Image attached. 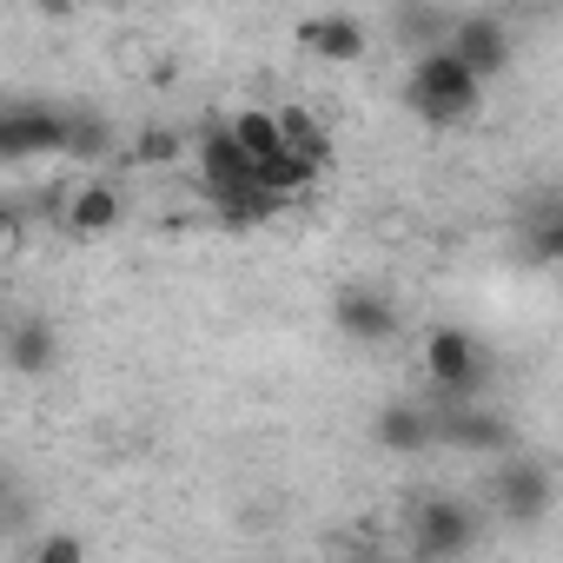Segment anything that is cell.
<instances>
[{"label":"cell","mask_w":563,"mask_h":563,"mask_svg":"<svg viewBox=\"0 0 563 563\" xmlns=\"http://www.w3.org/2000/svg\"><path fill=\"white\" fill-rule=\"evenodd\" d=\"M405 107H411L424 126H464V120H477L484 87L438 47V54H418V60H411V74H405Z\"/></svg>","instance_id":"obj_1"},{"label":"cell","mask_w":563,"mask_h":563,"mask_svg":"<svg viewBox=\"0 0 563 563\" xmlns=\"http://www.w3.org/2000/svg\"><path fill=\"white\" fill-rule=\"evenodd\" d=\"M411 556L418 563H457L471 543H477V510L464 504V497H418L411 504Z\"/></svg>","instance_id":"obj_3"},{"label":"cell","mask_w":563,"mask_h":563,"mask_svg":"<svg viewBox=\"0 0 563 563\" xmlns=\"http://www.w3.org/2000/svg\"><path fill=\"white\" fill-rule=\"evenodd\" d=\"M186 153H192V173H199L206 199H225V192H245V186H252V166H245V153L225 140V126H219V120H212Z\"/></svg>","instance_id":"obj_10"},{"label":"cell","mask_w":563,"mask_h":563,"mask_svg":"<svg viewBox=\"0 0 563 563\" xmlns=\"http://www.w3.org/2000/svg\"><path fill=\"white\" fill-rule=\"evenodd\" d=\"M120 219H126V192L113 179H100V173H87V179H74L60 192V225L74 239H107Z\"/></svg>","instance_id":"obj_8"},{"label":"cell","mask_w":563,"mask_h":563,"mask_svg":"<svg viewBox=\"0 0 563 563\" xmlns=\"http://www.w3.org/2000/svg\"><path fill=\"white\" fill-rule=\"evenodd\" d=\"M278 120V146H286V153H299L306 166H332V133H325V120L312 113V107H278L272 113Z\"/></svg>","instance_id":"obj_14"},{"label":"cell","mask_w":563,"mask_h":563,"mask_svg":"<svg viewBox=\"0 0 563 563\" xmlns=\"http://www.w3.org/2000/svg\"><path fill=\"white\" fill-rule=\"evenodd\" d=\"M550 504H556V471H550V457H517V451H510V464L497 471V510H504L517 530H530V523L550 517Z\"/></svg>","instance_id":"obj_5"},{"label":"cell","mask_w":563,"mask_h":563,"mask_svg":"<svg viewBox=\"0 0 563 563\" xmlns=\"http://www.w3.org/2000/svg\"><path fill=\"white\" fill-rule=\"evenodd\" d=\"M67 153H74V159H107V153H113L107 120H80V113H67Z\"/></svg>","instance_id":"obj_18"},{"label":"cell","mask_w":563,"mask_h":563,"mask_svg":"<svg viewBox=\"0 0 563 563\" xmlns=\"http://www.w3.org/2000/svg\"><path fill=\"white\" fill-rule=\"evenodd\" d=\"M67 113L60 107H0V159H60Z\"/></svg>","instance_id":"obj_6"},{"label":"cell","mask_w":563,"mask_h":563,"mask_svg":"<svg viewBox=\"0 0 563 563\" xmlns=\"http://www.w3.org/2000/svg\"><path fill=\"white\" fill-rule=\"evenodd\" d=\"M299 47L306 54H319V60H332V67H352V60H365L372 54V27L358 21V14H306L299 21Z\"/></svg>","instance_id":"obj_9"},{"label":"cell","mask_w":563,"mask_h":563,"mask_svg":"<svg viewBox=\"0 0 563 563\" xmlns=\"http://www.w3.org/2000/svg\"><path fill=\"white\" fill-rule=\"evenodd\" d=\"M352 563H378V556H352Z\"/></svg>","instance_id":"obj_22"},{"label":"cell","mask_w":563,"mask_h":563,"mask_svg":"<svg viewBox=\"0 0 563 563\" xmlns=\"http://www.w3.org/2000/svg\"><path fill=\"white\" fill-rule=\"evenodd\" d=\"M332 319H339V332H345L352 345H391V339L405 332L398 299L378 292V286H345V292L332 299Z\"/></svg>","instance_id":"obj_7"},{"label":"cell","mask_w":563,"mask_h":563,"mask_svg":"<svg viewBox=\"0 0 563 563\" xmlns=\"http://www.w3.org/2000/svg\"><path fill=\"white\" fill-rule=\"evenodd\" d=\"M451 21H457V14H444V8H405V14H398V41H411V60H418V54H438V47L451 41Z\"/></svg>","instance_id":"obj_16"},{"label":"cell","mask_w":563,"mask_h":563,"mask_svg":"<svg viewBox=\"0 0 563 563\" xmlns=\"http://www.w3.org/2000/svg\"><path fill=\"white\" fill-rule=\"evenodd\" d=\"M219 126H225V140L245 153V166H265V159L286 153V146H278V120H272V107H252V100H245V107H232Z\"/></svg>","instance_id":"obj_13"},{"label":"cell","mask_w":563,"mask_h":563,"mask_svg":"<svg viewBox=\"0 0 563 563\" xmlns=\"http://www.w3.org/2000/svg\"><path fill=\"white\" fill-rule=\"evenodd\" d=\"M530 258H537V265L563 258V212H556V206H543V212L530 219Z\"/></svg>","instance_id":"obj_19"},{"label":"cell","mask_w":563,"mask_h":563,"mask_svg":"<svg viewBox=\"0 0 563 563\" xmlns=\"http://www.w3.org/2000/svg\"><path fill=\"white\" fill-rule=\"evenodd\" d=\"M444 54H451L477 87H490V80H504V74H510L517 41H510V21H504V14H457V21H451V41H444Z\"/></svg>","instance_id":"obj_4"},{"label":"cell","mask_w":563,"mask_h":563,"mask_svg":"<svg viewBox=\"0 0 563 563\" xmlns=\"http://www.w3.org/2000/svg\"><path fill=\"white\" fill-rule=\"evenodd\" d=\"M378 444H385V451H424V444H431V411L391 398V405L378 411Z\"/></svg>","instance_id":"obj_15"},{"label":"cell","mask_w":563,"mask_h":563,"mask_svg":"<svg viewBox=\"0 0 563 563\" xmlns=\"http://www.w3.org/2000/svg\"><path fill=\"white\" fill-rule=\"evenodd\" d=\"M14 245H21V212H14L8 199H0V258H8Z\"/></svg>","instance_id":"obj_21"},{"label":"cell","mask_w":563,"mask_h":563,"mask_svg":"<svg viewBox=\"0 0 563 563\" xmlns=\"http://www.w3.org/2000/svg\"><path fill=\"white\" fill-rule=\"evenodd\" d=\"M431 444H457V451H510V424L484 405H444L431 411Z\"/></svg>","instance_id":"obj_11"},{"label":"cell","mask_w":563,"mask_h":563,"mask_svg":"<svg viewBox=\"0 0 563 563\" xmlns=\"http://www.w3.org/2000/svg\"><path fill=\"white\" fill-rule=\"evenodd\" d=\"M418 365H424V378L444 391V405H471V398L490 385V358H484V345H477L464 325H431L424 345H418Z\"/></svg>","instance_id":"obj_2"},{"label":"cell","mask_w":563,"mask_h":563,"mask_svg":"<svg viewBox=\"0 0 563 563\" xmlns=\"http://www.w3.org/2000/svg\"><path fill=\"white\" fill-rule=\"evenodd\" d=\"M27 563H87V537L80 530H47Z\"/></svg>","instance_id":"obj_20"},{"label":"cell","mask_w":563,"mask_h":563,"mask_svg":"<svg viewBox=\"0 0 563 563\" xmlns=\"http://www.w3.org/2000/svg\"><path fill=\"white\" fill-rule=\"evenodd\" d=\"M0 352H8V365H14L21 378H47L54 358H60V332H54L47 319H14V332L0 339Z\"/></svg>","instance_id":"obj_12"},{"label":"cell","mask_w":563,"mask_h":563,"mask_svg":"<svg viewBox=\"0 0 563 563\" xmlns=\"http://www.w3.org/2000/svg\"><path fill=\"white\" fill-rule=\"evenodd\" d=\"M186 133L179 126H146L140 140H133V166H173V159H186Z\"/></svg>","instance_id":"obj_17"}]
</instances>
